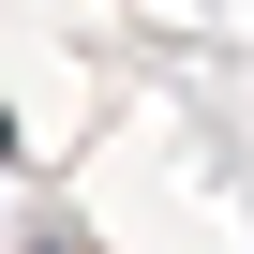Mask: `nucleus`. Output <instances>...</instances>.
<instances>
[{
    "label": "nucleus",
    "mask_w": 254,
    "mask_h": 254,
    "mask_svg": "<svg viewBox=\"0 0 254 254\" xmlns=\"http://www.w3.org/2000/svg\"><path fill=\"white\" fill-rule=\"evenodd\" d=\"M0 165H15V120H0Z\"/></svg>",
    "instance_id": "obj_1"
}]
</instances>
